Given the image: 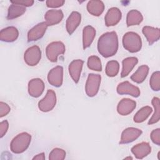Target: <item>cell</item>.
Here are the masks:
<instances>
[{
  "label": "cell",
  "instance_id": "6da1fadb",
  "mask_svg": "<svg viewBox=\"0 0 160 160\" xmlns=\"http://www.w3.org/2000/svg\"><path fill=\"white\" fill-rule=\"evenodd\" d=\"M118 38L115 31L107 32L102 34L98 41V50L104 58L115 55L118 50Z\"/></svg>",
  "mask_w": 160,
  "mask_h": 160
},
{
  "label": "cell",
  "instance_id": "7a4b0ae2",
  "mask_svg": "<svg viewBox=\"0 0 160 160\" xmlns=\"http://www.w3.org/2000/svg\"><path fill=\"white\" fill-rule=\"evenodd\" d=\"M31 141V136L29 133L24 132L18 134L11 141L10 149L15 154L22 153L29 146Z\"/></svg>",
  "mask_w": 160,
  "mask_h": 160
},
{
  "label": "cell",
  "instance_id": "3957f363",
  "mask_svg": "<svg viewBox=\"0 0 160 160\" xmlns=\"http://www.w3.org/2000/svg\"><path fill=\"white\" fill-rule=\"evenodd\" d=\"M122 42L124 48L132 53L139 51L142 48L141 38L134 32H128L124 34Z\"/></svg>",
  "mask_w": 160,
  "mask_h": 160
},
{
  "label": "cell",
  "instance_id": "277c9868",
  "mask_svg": "<svg viewBox=\"0 0 160 160\" xmlns=\"http://www.w3.org/2000/svg\"><path fill=\"white\" fill-rule=\"evenodd\" d=\"M66 51L65 45L61 41L52 42L49 44L46 48V55L47 58L52 62L58 61L59 55L64 54Z\"/></svg>",
  "mask_w": 160,
  "mask_h": 160
},
{
  "label": "cell",
  "instance_id": "5b68a950",
  "mask_svg": "<svg viewBox=\"0 0 160 160\" xmlns=\"http://www.w3.org/2000/svg\"><path fill=\"white\" fill-rule=\"evenodd\" d=\"M101 81V76L99 74L91 73L88 75L85 86V91L88 96L94 97L98 94Z\"/></svg>",
  "mask_w": 160,
  "mask_h": 160
},
{
  "label": "cell",
  "instance_id": "8992f818",
  "mask_svg": "<svg viewBox=\"0 0 160 160\" xmlns=\"http://www.w3.org/2000/svg\"><path fill=\"white\" fill-rule=\"evenodd\" d=\"M56 104V95L54 91L48 90L46 96L38 102V108L42 112H49L53 109Z\"/></svg>",
  "mask_w": 160,
  "mask_h": 160
},
{
  "label": "cell",
  "instance_id": "52a82bcc",
  "mask_svg": "<svg viewBox=\"0 0 160 160\" xmlns=\"http://www.w3.org/2000/svg\"><path fill=\"white\" fill-rule=\"evenodd\" d=\"M41 58V51L37 45L32 46L27 49L24 52V62L29 66L37 65Z\"/></svg>",
  "mask_w": 160,
  "mask_h": 160
},
{
  "label": "cell",
  "instance_id": "ba28073f",
  "mask_svg": "<svg viewBox=\"0 0 160 160\" xmlns=\"http://www.w3.org/2000/svg\"><path fill=\"white\" fill-rule=\"evenodd\" d=\"M48 81L52 86L59 88L63 81V68L58 66L50 70L48 74Z\"/></svg>",
  "mask_w": 160,
  "mask_h": 160
},
{
  "label": "cell",
  "instance_id": "9c48e42d",
  "mask_svg": "<svg viewBox=\"0 0 160 160\" xmlns=\"http://www.w3.org/2000/svg\"><path fill=\"white\" fill-rule=\"evenodd\" d=\"M48 26L46 22H41L35 25L28 32V41H36L42 38Z\"/></svg>",
  "mask_w": 160,
  "mask_h": 160
},
{
  "label": "cell",
  "instance_id": "30bf717a",
  "mask_svg": "<svg viewBox=\"0 0 160 160\" xmlns=\"http://www.w3.org/2000/svg\"><path fill=\"white\" fill-rule=\"evenodd\" d=\"M142 131L136 128H128L121 133L119 144H128L137 139L142 134Z\"/></svg>",
  "mask_w": 160,
  "mask_h": 160
},
{
  "label": "cell",
  "instance_id": "8fae6325",
  "mask_svg": "<svg viewBox=\"0 0 160 160\" xmlns=\"http://www.w3.org/2000/svg\"><path fill=\"white\" fill-rule=\"evenodd\" d=\"M116 90L119 94H129L134 98L139 97L141 93L139 88L132 85L128 81L119 83L117 86Z\"/></svg>",
  "mask_w": 160,
  "mask_h": 160
},
{
  "label": "cell",
  "instance_id": "7c38bea8",
  "mask_svg": "<svg viewBox=\"0 0 160 160\" xmlns=\"http://www.w3.org/2000/svg\"><path fill=\"white\" fill-rule=\"evenodd\" d=\"M44 90V83L40 78H34L28 83V93L33 98L39 97Z\"/></svg>",
  "mask_w": 160,
  "mask_h": 160
},
{
  "label": "cell",
  "instance_id": "4fadbf2b",
  "mask_svg": "<svg viewBox=\"0 0 160 160\" xmlns=\"http://www.w3.org/2000/svg\"><path fill=\"white\" fill-rule=\"evenodd\" d=\"M122 18L121 11L118 8H110L104 17L105 25L107 27L114 26L119 23Z\"/></svg>",
  "mask_w": 160,
  "mask_h": 160
},
{
  "label": "cell",
  "instance_id": "5bb4252c",
  "mask_svg": "<svg viewBox=\"0 0 160 160\" xmlns=\"http://www.w3.org/2000/svg\"><path fill=\"white\" fill-rule=\"evenodd\" d=\"M136 107V102L134 100L122 99L117 106V111L121 116H127L131 114Z\"/></svg>",
  "mask_w": 160,
  "mask_h": 160
},
{
  "label": "cell",
  "instance_id": "9a60e30c",
  "mask_svg": "<svg viewBox=\"0 0 160 160\" xmlns=\"http://www.w3.org/2000/svg\"><path fill=\"white\" fill-rule=\"evenodd\" d=\"M84 61L81 59L73 60L69 65L68 70L70 76L75 83L79 81Z\"/></svg>",
  "mask_w": 160,
  "mask_h": 160
},
{
  "label": "cell",
  "instance_id": "2e32d148",
  "mask_svg": "<svg viewBox=\"0 0 160 160\" xmlns=\"http://www.w3.org/2000/svg\"><path fill=\"white\" fill-rule=\"evenodd\" d=\"M81 21V14L77 12L73 11L71 13L66 20V28L69 35H71L78 27Z\"/></svg>",
  "mask_w": 160,
  "mask_h": 160
},
{
  "label": "cell",
  "instance_id": "e0dca14e",
  "mask_svg": "<svg viewBox=\"0 0 160 160\" xmlns=\"http://www.w3.org/2000/svg\"><path fill=\"white\" fill-rule=\"evenodd\" d=\"M151 152V147L146 142L137 144L131 148V152L138 159H143Z\"/></svg>",
  "mask_w": 160,
  "mask_h": 160
},
{
  "label": "cell",
  "instance_id": "ac0fdd59",
  "mask_svg": "<svg viewBox=\"0 0 160 160\" xmlns=\"http://www.w3.org/2000/svg\"><path fill=\"white\" fill-rule=\"evenodd\" d=\"M63 12L61 10L51 9L48 11L45 15V22L48 26H54L59 23L63 18Z\"/></svg>",
  "mask_w": 160,
  "mask_h": 160
},
{
  "label": "cell",
  "instance_id": "d6986e66",
  "mask_svg": "<svg viewBox=\"0 0 160 160\" xmlns=\"http://www.w3.org/2000/svg\"><path fill=\"white\" fill-rule=\"evenodd\" d=\"M142 32L146 37L149 44L151 46L158 41L160 38L159 29L149 26H146L142 28Z\"/></svg>",
  "mask_w": 160,
  "mask_h": 160
},
{
  "label": "cell",
  "instance_id": "ffe728a7",
  "mask_svg": "<svg viewBox=\"0 0 160 160\" xmlns=\"http://www.w3.org/2000/svg\"><path fill=\"white\" fill-rule=\"evenodd\" d=\"M19 36L18 29L14 26L7 27L0 32V39L2 41L11 42L16 41Z\"/></svg>",
  "mask_w": 160,
  "mask_h": 160
},
{
  "label": "cell",
  "instance_id": "44dd1931",
  "mask_svg": "<svg viewBox=\"0 0 160 160\" xmlns=\"http://www.w3.org/2000/svg\"><path fill=\"white\" fill-rule=\"evenodd\" d=\"M96 36V29L91 26H87L82 31V46L85 49L89 48Z\"/></svg>",
  "mask_w": 160,
  "mask_h": 160
},
{
  "label": "cell",
  "instance_id": "7402d4cb",
  "mask_svg": "<svg viewBox=\"0 0 160 160\" xmlns=\"http://www.w3.org/2000/svg\"><path fill=\"white\" fill-rule=\"evenodd\" d=\"M138 62V59L136 57H129L122 61V68L121 73V78L127 76Z\"/></svg>",
  "mask_w": 160,
  "mask_h": 160
},
{
  "label": "cell",
  "instance_id": "603a6c76",
  "mask_svg": "<svg viewBox=\"0 0 160 160\" xmlns=\"http://www.w3.org/2000/svg\"><path fill=\"white\" fill-rule=\"evenodd\" d=\"M88 12L94 16H99L104 10V4L101 1H89L87 4Z\"/></svg>",
  "mask_w": 160,
  "mask_h": 160
},
{
  "label": "cell",
  "instance_id": "cb8c5ba5",
  "mask_svg": "<svg viewBox=\"0 0 160 160\" xmlns=\"http://www.w3.org/2000/svg\"><path fill=\"white\" fill-rule=\"evenodd\" d=\"M143 20L142 14L136 9H132L128 12L126 17L127 26L139 25Z\"/></svg>",
  "mask_w": 160,
  "mask_h": 160
},
{
  "label": "cell",
  "instance_id": "d4e9b609",
  "mask_svg": "<svg viewBox=\"0 0 160 160\" xmlns=\"http://www.w3.org/2000/svg\"><path fill=\"white\" fill-rule=\"evenodd\" d=\"M148 72L149 67L147 65H142L139 66L136 72L131 75V79L136 83H142L146 78Z\"/></svg>",
  "mask_w": 160,
  "mask_h": 160
},
{
  "label": "cell",
  "instance_id": "484cf974",
  "mask_svg": "<svg viewBox=\"0 0 160 160\" xmlns=\"http://www.w3.org/2000/svg\"><path fill=\"white\" fill-rule=\"evenodd\" d=\"M26 7L18 4L12 3L8 8L7 19H14L22 16L26 12Z\"/></svg>",
  "mask_w": 160,
  "mask_h": 160
},
{
  "label": "cell",
  "instance_id": "4316f807",
  "mask_svg": "<svg viewBox=\"0 0 160 160\" xmlns=\"http://www.w3.org/2000/svg\"><path fill=\"white\" fill-rule=\"evenodd\" d=\"M152 111V108L150 106H144L140 109L134 115L133 120L136 123H141L144 122L151 114Z\"/></svg>",
  "mask_w": 160,
  "mask_h": 160
},
{
  "label": "cell",
  "instance_id": "83f0119b",
  "mask_svg": "<svg viewBox=\"0 0 160 160\" xmlns=\"http://www.w3.org/2000/svg\"><path fill=\"white\" fill-rule=\"evenodd\" d=\"M152 104L154 108V112L149 121H148V124H153L158 122L160 118V104L159 99L157 97H154L152 99Z\"/></svg>",
  "mask_w": 160,
  "mask_h": 160
},
{
  "label": "cell",
  "instance_id": "f1b7e54d",
  "mask_svg": "<svg viewBox=\"0 0 160 160\" xmlns=\"http://www.w3.org/2000/svg\"><path fill=\"white\" fill-rule=\"evenodd\" d=\"M119 70V64L117 61L112 60L108 62L106 66V74L109 77L116 76Z\"/></svg>",
  "mask_w": 160,
  "mask_h": 160
},
{
  "label": "cell",
  "instance_id": "f546056e",
  "mask_svg": "<svg viewBox=\"0 0 160 160\" xmlns=\"http://www.w3.org/2000/svg\"><path fill=\"white\" fill-rule=\"evenodd\" d=\"M87 65L89 69L96 71H102V64L101 59L96 56H91L88 58Z\"/></svg>",
  "mask_w": 160,
  "mask_h": 160
},
{
  "label": "cell",
  "instance_id": "4dcf8cb0",
  "mask_svg": "<svg viewBox=\"0 0 160 160\" xmlns=\"http://www.w3.org/2000/svg\"><path fill=\"white\" fill-rule=\"evenodd\" d=\"M151 88L154 91H159L160 89V72L159 71L154 72L149 80Z\"/></svg>",
  "mask_w": 160,
  "mask_h": 160
},
{
  "label": "cell",
  "instance_id": "1f68e13d",
  "mask_svg": "<svg viewBox=\"0 0 160 160\" xmlns=\"http://www.w3.org/2000/svg\"><path fill=\"white\" fill-rule=\"evenodd\" d=\"M66 152L64 149L56 148L53 149L49 155V160H63L66 158Z\"/></svg>",
  "mask_w": 160,
  "mask_h": 160
},
{
  "label": "cell",
  "instance_id": "d6a6232c",
  "mask_svg": "<svg viewBox=\"0 0 160 160\" xmlns=\"http://www.w3.org/2000/svg\"><path fill=\"white\" fill-rule=\"evenodd\" d=\"M151 139L154 144L158 146L160 145V129H154L151 133Z\"/></svg>",
  "mask_w": 160,
  "mask_h": 160
},
{
  "label": "cell",
  "instance_id": "836d02e7",
  "mask_svg": "<svg viewBox=\"0 0 160 160\" xmlns=\"http://www.w3.org/2000/svg\"><path fill=\"white\" fill-rule=\"evenodd\" d=\"M64 2L65 1L62 0H48L46 1V4L48 8H56L62 6Z\"/></svg>",
  "mask_w": 160,
  "mask_h": 160
},
{
  "label": "cell",
  "instance_id": "e575fe53",
  "mask_svg": "<svg viewBox=\"0 0 160 160\" xmlns=\"http://www.w3.org/2000/svg\"><path fill=\"white\" fill-rule=\"evenodd\" d=\"M11 111L10 107L4 102H0V117L2 118L6 116Z\"/></svg>",
  "mask_w": 160,
  "mask_h": 160
},
{
  "label": "cell",
  "instance_id": "d590c367",
  "mask_svg": "<svg viewBox=\"0 0 160 160\" xmlns=\"http://www.w3.org/2000/svg\"><path fill=\"white\" fill-rule=\"evenodd\" d=\"M9 128V123L7 120H4L0 123V137L2 138L7 132Z\"/></svg>",
  "mask_w": 160,
  "mask_h": 160
},
{
  "label": "cell",
  "instance_id": "8d00e7d4",
  "mask_svg": "<svg viewBox=\"0 0 160 160\" xmlns=\"http://www.w3.org/2000/svg\"><path fill=\"white\" fill-rule=\"evenodd\" d=\"M11 2L22 5L24 7H29V6H31L34 2L32 0H27V1L21 0V1H11Z\"/></svg>",
  "mask_w": 160,
  "mask_h": 160
},
{
  "label": "cell",
  "instance_id": "74e56055",
  "mask_svg": "<svg viewBox=\"0 0 160 160\" xmlns=\"http://www.w3.org/2000/svg\"><path fill=\"white\" fill-rule=\"evenodd\" d=\"M33 160L34 159H38V160H44L45 159V155L44 152H41L39 154H36V156H34L32 158Z\"/></svg>",
  "mask_w": 160,
  "mask_h": 160
},
{
  "label": "cell",
  "instance_id": "f35d334b",
  "mask_svg": "<svg viewBox=\"0 0 160 160\" xmlns=\"http://www.w3.org/2000/svg\"><path fill=\"white\" fill-rule=\"evenodd\" d=\"M132 159V157H127V158H124V159Z\"/></svg>",
  "mask_w": 160,
  "mask_h": 160
}]
</instances>
